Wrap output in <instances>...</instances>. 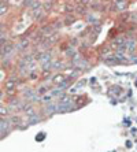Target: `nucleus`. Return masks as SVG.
<instances>
[{
	"label": "nucleus",
	"instance_id": "nucleus-5",
	"mask_svg": "<svg viewBox=\"0 0 137 152\" xmlns=\"http://www.w3.org/2000/svg\"><path fill=\"white\" fill-rule=\"evenodd\" d=\"M64 81H66V80H64L63 75H56V77H55V80H53V82H55V84H59V82H64Z\"/></svg>",
	"mask_w": 137,
	"mask_h": 152
},
{
	"label": "nucleus",
	"instance_id": "nucleus-8",
	"mask_svg": "<svg viewBox=\"0 0 137 152\" xmlns=\"http://www.w3.org/2000/svg\"><path fill=\"white\" fill-rule=\"evenodd\" d=\"M4 114H7V108L1 107V115H3V117H4Z\"/></svg>",
	"mask_w": 137,
	"mask_h": 152
},
{
	"label": "nucleus",
	"instance_id": "nucleus-1",
	"mask_svg": "<svg viewBox=\"0 0 137 152\" xmlns=\"http://www.w3.org/2000/svg\"><path fill=\"white\" fill-rule=\"evenodd\" d=\"M114 1H115V4H116V10H119V11L125 10L126 6H127L126 0H114Z\"/></svg>",
	"mask_w": 137,
	"mask_h": 152
},
{
	"label": "nucleus",
	"instance_id": "nucleus-6",
	"mask_svg": "<svg viewBox=\"0 0 137 152\" xmlns=\"http://www.w3.org/2000/svg\"><path fill=\"white\" fill-rule=\"evenodd\" d=\"M6 11H7V8L4 7V1H3V3H1V12H0V14L4 15V14H6Z\"/></svg>",
	"mask_w": 137,
	"mask_h": 152
},
{
	"label": "nucleus",
	"instance_id": "nucleus-3",
	"mask_svg": "<svg viewBox=\"0 0 137 152\" xmlns=\"http://www.w3.org/2000/svg\"><path fill=\"white\" fill-rule=\"evenodd\" d=\"M42 12H44V10H42L41 7L34 8V11H33V18H34V19H40V18L42 17Z\"/></svg>",
	"mask_w": 137,
	"mask_h": 152
},
{
	"label": "nucleus",
	"instance_id": "nucleus-2",
	"mask_svg": "<svg viewBox=\"0 0 137 152\" xmlns=\"http://www.w3.org/2000/svg\"><path fill=\"white\" fill-rule=\"evenodd\" d=\"M4 86H6V91H7V89H15V86H17V81H14L12 78H10V80L6 81Z\"/></svg>",
	"mask_w": 137,
	"mask_h": 152
},
{
	"label": "nucleus",
	"instance_id": "nucleus-7",
	"mask_svg": "<svg viewBox=\"0 0 137 152\" xmlns=\"http://www.w3.org/2000/svg\"><path fill=\"white\" fill-rule=\"evenodd\" d=\"M51 99H52L51 96H44V102L45 103H51Z\"/></svg>",
	"mask_w": 137,
	"mask_h": 152
},
{
	"label": "nucleus",
	"instance_id": "nucleus-4",
	"mask_svg": "<svg viewBox=\"0 0 137 152\" xmlns=\"http://www.w3.org/2000/svg\"><path fill=\"white\" fill-rule=\"evenodd\" d=\"M8 124H10V122H8V119H1V133H7V127H8Z\"/></svg>",
	"mask_w": 137,
	"mask_h": 152
}]
</instances>
